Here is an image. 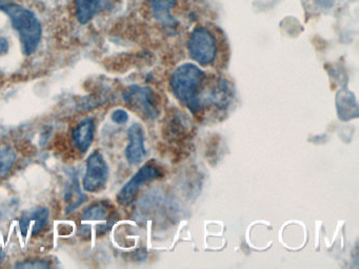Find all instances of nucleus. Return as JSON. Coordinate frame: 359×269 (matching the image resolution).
<instances>
[{"mask_svg":"<svg viewBox=\"0 0 359 269\" xmlns=\"http://www.w3.org/2000/svg\"><path fill=\"white\" fill-rule=\"evenodd\" d=\"M0 10L9 16L12 25L20 35L24 54L27 56L34 54L43 37V27L36 15L16 4H4Z\"/></svg>","mask_w":359,"mask_h":269,"instance_id":"1","label":"nucleus"},{"mask_svg":"<svg viewBox=\"0 0 359 269\" xmlns=\"http://www.w3.org/2000/svg\"><path fill=\"white\" fill-rule=\"evenodd\" d=\"M205 74L193 63L180 65L172 74L170 84L176 98L189 107L193 113L201 109L199 90Z\"/></svg>","mask_w":359,"mask_h":269,"instance_id":"2","label":"nucleus"},{"mask_svg":"<svg viewBox=\"0 0 359 269\" xmlns=\"http://www.w3.org/2000/svg\"><path fill=\"white\" fill-rule=\"evenodd\" d=\"M188 50L191 58L199 64H212L217 56L215 35L208 27H195L188 40Z\"/></svg>","mask_w":359,"mask_h":269,"instance_id":"3","label":"nucleus"},{"mask_svg":"<svg viewBox=\"0 0 359 269\" xmlns=\"http://www.w3.org/2000/svg\"><path fill=\"white\" fill-rule=\"evenodd\" d=\"M109 167L102 153L95 151L87 160V168L83 177V187L88 193H96L106 185Z\"/></svg>","mask_w":359,"mask_h":269,"instance_id":"4","label":"nucleus"},{"mask_svg":"<svg viewBox=\"0 0 359 269\" xmlns=\"http://www.w3.org/2000/svg\"><path fill=\"white\" fill-rule=\"evenodd\" d=\"M123 99L128 104L138 111H142L150 119H156L158 116V107L154 92L148 86H130L123 92Z\"/></svg>","mask_w":359,"mask_h":269,"instance_id":"5","label":"nucleus"},{"mask_svg":"<svg viewBox=\"0 0 359 269\" xmlns=\"http://www.w3.org/2000/svg\"><path fill=\"white\" fill-rule=\"evenodd\" d=\"M161 176V174L158 168L151 165V164H146L121 188V191L117 195V201L121 205H130L135 199L136 195H137L138 191H140L142 184L155 180Z\"/></svg>","mask_w":359,"mask_h":269,"instance_id":"6","label":"nucleus"},{"mask_svg":"<svg viewBox=\"0 0 359 269\" xmlns=\"http://www.w3.org/2000/svg\"><path fill=\"white\" fill-rule=\"evenodd\" d=\"M129 137V144L126 149V158L131 165H138L142 163L147 155L146 147H144V134L142 125L134 123L128 130Z\"/></svg>","mask_w":359,"mask_h":269,"instance_id":"7","label":"nucleus"},{"mask_svg":"<svg viewBox=\"0 0 359 269\" xmlns=\"http://www.w3.org/2000/svg\"><path fill=\"white\" fill-rule=\"evenodd\" d=\"M94 132H95V122L91 118L81 121L73 130V142L81 153H86L91 146L94 140Z\"/></svg>","mask_w":359,"mask_h":269,"instance_id":"8","label":"nucleus"},{"mask_svg":"<svg viewBox=\"0 0 359 269\" xmlns=\"http://www.w3.org/2000/svg\"><path fill=\"white\" fill-rule=\"evenodd\" d=\"M108 0H75L77 19L86 25L89 22L100 10L107 6Z\"/></svg>","mask_w":359,"mask_h":269,"instance_id":"9","label":"nucleus"},{"mask_svg":"<svg viewBox=\"0 0 359 269\" xmlns=\"http://www.w3.org/2000/svg\"><path fill=\"white\" fill-rule=\"evenodd\" d=\"M152 8L153 16L163 25H173L175 19L172 17L171 10L177 0H147Z\"/></svg>","mask_w":359,"mask_h":269,"instance_id":"10","label":"nucleus"},{"mask_svg":"<svg viewBox=\"0 0 359 269\" xmlns=\"http://www.w3.org/2000/svg\"><path fill=\"white\" fill-rule=\"evenodd\" d=\"M27 214H28L30 222H34V225H33V235H39L45 228L46 225L48 224L50 216L49 209L46 207H39Z\"/></svg>","mask_w":359,"mask_h":269,"instance_id":"11","label":"nucleus"},{"mask_svg":"<svg viewBox=\"0 0 359 269\" xmlns=\"http://www.w3.org/2000/svg\"><path fill=\"white\" fill-rule=\"evenodd\" d=\"M16 161V153L10 146L0 149V178L5 177L13 167Z\"/></svg>","mask_w":359,"mask_h":269,"instance_id":"12","label":"nucleus"},{"mask_svg":"<svg viewBox=\"0 0 359 269\" xmlns=\"http://www.w3.org/2000/svg\"><path fill=\"white\" fill-rule=\"evenodd\" d=\"M107 214H108V209L104 204H93L83 212V220H104Z\"/></svg>","mask_w":359,"mask_h":269,"instance_id":"13","label":"nucleus"},{"mask_svg":"<svg viewBox=\"0 0 359 269\" xmlns=\"http://www.w3.org/2000/svg\"><path fill=\"white\" fill-rule=\"evenodd\" d=\"M50 265L43 261H24L22 263H18L15 268H31V269H43L49 268Z\"/></svg>","mask_w":359,"mask_h":269,"instance_id":"14","label":"nucleus"},{"mask_svg":"<svg viewBox=\"0 0 359 269\" xmlns=\"http://www.w3.org/2000/svg\"><path fill=\"white\" fill-rule=\"evenodd\" d=\"M111 118H112L113 122L116 124H125L129 120V115L125 109H116V111H113Z\"/></svg>","mask_w":359,"mask_h":269,"instance_id":"15","label":"nucleus"},{"mask_svg":"<svg viewBox=\"0 0 359 269\" xmlns=\"http://www.w3.org/2000/svg\"><path fill=\"white\" fill-rule=\"evenodd\" d=\"M9 50V42L6 38L0 37V55H6Z\"/></svg>","mask_w":359,"mask_h":269,"instance_id":"16","label":"nucleus"},{"mask_svg":"<svg viewBox=\"0 0 359 269\" xmlns=\"http://www.w3.org/2000/svg\"><path fill=\"white\" fill-rule=\"evenodd\" d=\"M5 251H4L3 248H1V246H0V264L4 262V260H5Z\"/></svg>","mask_w":359,"mask_h":269,"instance_id":"17","label":"nucleus"}]
</instances>
